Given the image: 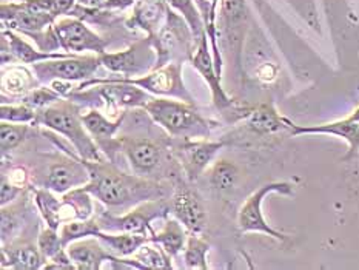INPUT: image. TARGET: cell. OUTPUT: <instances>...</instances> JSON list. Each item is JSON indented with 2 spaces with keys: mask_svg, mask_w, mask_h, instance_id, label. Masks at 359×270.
<instances>
[{
  "mask_svg": "<svg viewBox=\"0 0 359 270\" xmlns=\"http://www.w3.org/2000/svg\"><path fill=\"white\" fill-rule=\"evenodd\" d=\"M83 164L90 172V181L82 189L108 207L125 208L142 201H154L162 195L159 185L125 175L113 166L102 164L100 161H83Z\"/></svg>",
  "mask_w": 359,
  "mask_h": 270,
  "instance_id": "obj_1",
  "label": "cell"
},
{
  "mask_svg": "<svg viewBox=\"0 0 359 270\" xmlns=\"http://www.w3.org/2000/svg\"><path fill=\"white\" fill-rule=\"evenodd\" d=\"M144 108L151 119L165 128L171 136L189 139L208 135V122L193 110L191 104L170 99H151Z\"/></svg>",
  "mask_w": 359,
  "mask_h": 270,
  "instance_id": "obj_2",
  "label": "cell"
},
{
  "mask_svg": "<svg viewBox=\"0 0 359 270\" xmlns=\"http://www.w3.org/2000/svg\"><path fill=\"white\" fill-rule=\"evenodd\" d=\"M34 122L42 123V126L67 136L74 145V149L79 151L82 159L100 161L97 144L91 141L87 133V127L83 126L82 116H79L73 107L65 104L48 107L42 113H37Z\"/></svg>",
  "mask_w": 359,
  "mask_h": 270,
  "instance_id": "obj_3",
  "label": "cell"
},
{
  "mask_svg": "<svg viewBox=\"0 0 359 270\" xmlns=\"http://www.w3.org/2000/svg\"><path fill=\"white\" fill-rule=\"evenodd\" d=\"M275 191L283 193V195H287V196L293 195L292 185L287 182H271V184L262 185V187L259 190H256L253 195L245 201L244 205L241 207L238 224L242 234H248V231H261V234H267L273 238L284 241L285 235L270 227L269 222L264 220V215H262V203L265 196Z\"/></svg>",
  "mask_w": 359,
  "mask_h": 270,
  "instance_id": "obj_4",
  "label": "cell"
},
{
  "mask_svg": "<svg viewBox=\"0 0 359 270\" xmlns=\"http://www.w3.org/2000/svg\"><path fill=\"white\" fill-rule=\"evenodd\" d=\"M167 213V207L162 203H158V199L150 201V203L139 205L133 208L131 212L125 213L122 216H113V215H102L100 220L97 221L100 229H111V230H121L125 234H137V235H145L148 234L153 235L150 222Z\"/></svg>",
  "mask_w": 359,
  "mask_h": 270,
  "instance_id": "obj_5",
  "label": "cell"
},
{
  "mask_svg": "<svg viewBox=\"0 0 359 270\" xmlns=\"http://www.w3.org/2000/svg\"><path fill=\"white\" fill-rule=\"evenodd\" d=\"M100 64L99 58H62L56 62H43V64H33L34 72L41 81H81L87 79L96 72Z\"/></svg>",
  "mask_w": 359,
  "mask_h": 270,
  "instance_id": "obj_6",
  "label": "cell"
},
{
  "mask_svg": "<svg viewBox=\"0 0 359 270\" xmlns=\"http://www.w3.org/2000/svg\"><path fill=\"white\" fill-rule=\"evenodd\" d=\"M113 81L136 85V87L156 93V95L175 96V97L182 99L184 102L193 105V99L190 96V93L185 90V85L181 79V65L179 64L161 68L151 74L139 77V79H122V77L121 79H116V77H113Z\"/></svg>",
  "mask_w": 359,
  "mask_h": 270,
  "instance_id": "obj_7",
  "label": "cell"
},
{
  "mask_svg": "<svg viewBox=\"0 0 359 270\" xmlns=\"http://www.w3.org/2000/svg\"><path fill=\"white\" fill-rule=\"evenodd\" d=\"M173 212L179 222L191 230L193 234H201L205 229L207 212L204 203L196 191L181 185L173 196Z\"/></svg>",
  "mask_w": 359,
  "mask_h": 270,
  "instance_id": "obj_8",
  "label": "cell"
},
{
  "mask_svg": "<svg viewBox=\"0 0 359 270\" xmlns=\"http://www.w3.org/2000/svg\"><path fill=\"white\" fill-rule=\"evenodd\" d=\"M56 34L62 46L69 53L96 51L104 54L105 42L79 20H64L56 25Z\"/></svg>",
  "mask_w": 359,
  "mask_h": 270,
  "instance_id": "obj_9",
  "label": "cell"
},
{
  "mask_svg": "<svg viewBox=\"0 0 359 270\" xmlns=\"http://www.w3.org/2000/svg\"><path fill=\"white\" fill-rule=\"evenodd\" d=\"M90 181V172L87 166L83 164V161H67L54 164L50 172L48 177L45 181V189H50L56 193H67L68 190H73L79 185L88 184Z\"/></svg>",
  "mask_w": 359,
  "mask_h": 270,
  "instance_id": "obj_10",
  "label": "cell"
},
{
  "mask_svg": "<svg viewBox=\"0 0 359 270\" xmlns=\"http://www.w3.org/2000/svg\"><path fill=\"white\" fill-rule=\"evenodd\" d=\"M221 149L222 142H184L181 145V158L190 180H198Z\"/></svg>",
  "mask_w": 359,
  "mask_h": 270,
  "instance_id": "obj_11",
  "label": "cell"
},
{
  "mask_svg": "<svg viewBox=\"0 0 359 270\" xmlns=\"http://www.w3.org/2000/svg\"><path fill=\"white\" fill-rule=\"evenodd\" d=\"M102 241H77L68 245V257L76 264L77 269H100L104 261H113L116 262L118 258H114L111 253L105 252V245L100 244Z\"/></svg>",
  "mask_w": 359,
  "mask_h": 270,
  "instance_id": "obj_12",
  "label": "cell"
},
{
  "mask_svg": "<svg viewBox=\"0 0 359 270\" xmlns=\"http://www.w3.org/2000/svg\"><path fill=\"white\" fill-rule=\"evenodd\" d=\"M290 133L292 135H309V133H323V135H333L346 139L348 142V154L347 159L359 149V122L344 121L324 123V126H313V127H298L290 122Z\"/></svg>",
  "mask_w": 359,
  "mask_h": 270,
  "instance_id": "obj_13",
  "label": "cell"
},
{
  "mask_svg": "<svg viewBox=\"0 0 359 270\" xmlns=\"http://www.w3.org/2000/svg\"><path fill=\"white\" fill-rule=\"evenodd\" d=\"M119 147H122L128 156L131 166L140 173L150 172L159 164V147L148 139H123L119 141Z\"/></svg>",
  "mask_w": 359,
  "mask_h": 270,
  "instance_id": "obj_14",
  "label": "cell"
},
{
  "mask_svg": "<svg viewBox=\"0 0 359 270\" xmlns=\"http://www.w3.org/2000/svg\"><path fill=\"white\" fill-rule=\"evenodd\" d=\"M122 119H123V116L116 122H111L96 110H93V112L82 116L83 126L87 127L90 135L95 137L96 144L99 147H102V149L108 154H110V158H113V151L116 150V147L119 145V141H116L114 135H116V131H118V128L121 127Z\"/></svg>",
  "mask_w": 359,
  "mask_h": 270,
  "instance_id": "obj_15",
  "label": "cell"
},
{
  "mask_svg": "<svg viewBox=\"0 0 359 270\" xmlns=\"http://www.w3.org/2000/svg\"><path fill=\"white\" fill-rule=\"evenodd\" d=\"M4 8L8 10V13L2 10L4 22H8V25L11 28H18L23 31H41L53 20L51 14L37 11L34 8H31L28 4L23 6L4 5Z\"/></svg>",
  "mask_w": 359,
  "mask_h": 270,
  "instance_id": "obj_16",
  "label": "cell"
},
{
  "mask_svg": "<svg viewBox=\"0 0 359 270\" xmlns=\"http://www.w3.org/2000/svg\"><path fill=\"white\" fill-rule=\"evenodd\" d=\"M248 128L257 135L276 133L279 130L290 127V121L276 113L271 105H261L248 114Z\"/></svg>",
  "mask_w": 359,
  "mask_h": 270,
  "instance_id": "obj_17",
  "label": "cell"
},
{
  "mask_svg": "<svg viewBox=\"0 0 359 270\" xmlns=\"http://www.w3.org/2000/svg\"><path fill=\"white\" fill-rule=\"evenodd\" d=\"M100 64L105 65L108 69L114 73H123V74H136L144 72V69L150 65L139 58L137 46H131L130 50L116 53V54H100Z\"/></svg>",
  "mask_w": 359,
  "mask_h": 270,
  "instance_id": "obj_18",
  "label": "cell"
},
{
  "mask_svg": "<svg viewBox=\"0 0 359 270\" xmlns=\"http://www.w3.org/2000/svg\"><path fill=\"white\" fill-rule=\"evenodd\" d=\"M193 65L199 69V73L205 77V81L210 83V87H212L215 102L219 107L229 105L230 100L227 96H225V93L221 88L219 76L215 73V67L212 64V59H210L205 41L201 42L196 56H194V59H193Z\"/></svg>",
  "mask_w": 359,
  "mask_h": 270,
  "instance_id": "obj_19",
  "label": "cell"
},
{
  "mask_svg": "<svg viewBox=\"0 0 359 270\" xmlns=\"http://www.w3.org/2000/svg\"><path fill=\"white\" fill-rule=\"evenodd\" d=\"M97 238L102 241L105 247L110 249V252L118 253L121 257H128L137 252L147 241H150V236L137 235V234H125L122 231L121 235H107L104 231H100Z\"/></svg>",
  "mask_w": 359,
  "mask_h": 270,
  "instance_id": "obj_20",
  "label": "cell"
},
{
  "mask_svg": "<svg viewBox=\"0 0 359 270\" xmlns=\"http://www.w3.org/2000/svg\"><path fill=\"white\" fill-rule=\"evenodd\" d=\"M150 241L159 244L170 255H177L184 249L185 231L179 220H168L159 234H153Z\"/></svg>",
  "mask_w": 359,
  "mask_h": 270,
  "instance_id": "obj_21",
  "label": "cell"
},
{
  "mask_svg": "<svg viewBox=\"0 0 359 270\" xmlns=\"http://www.w3.org/2000/svg\"><path fill=\"white\" fill-rule=\"evenodd\" d=\"M5 41L8 42V48L14 54L15 58L20 59L25 64H37L39 60H46V59H62L68 58V54L59 53V54H48V53H39L33 46H29L27 42H23L22 39L14 36L13 33H4Z\"/></svg>",
  "mask_w": 359,
  "mask_h": 270,
  "instance_id": "obj_22",
  "label": "cell"
},
{
  "mask_svg": "<svg viewBox=\"0 0 359 270\" xmlns=\"http://www.w3.org/2000/svg\"><path fill=\"white\" fill-rule=\"evenodd\" d=\"M36 203L39 208H41L46 224H48L51 229L57 230L59 224L67 221V216H64V208L67 207L65 201L64 203H59V201L48 191V189L36 191Z\"/></svg>",
  "mask_w": 359,
  "mask_h": 270,
  "instance_id": "obj_23",
  "label": "cell"
},
{
  "mask_svg": "<svg viewBox=\"0 0 359 270\" xmlns=\"http://www.w3.org/2000/svg\"><path fill=\"white\" fill-rule=\"evenodd\" d=\"M102 229H100L99 222L96 220H79L67 222L60 229V236L64 245L68 247L77 239L87 238V236H97Z\"/></svg>",
  "mask_w": 359,
  "mask_h": 270,
  "instance_id": "obj_24",
  "label": "cell"
},
{
  "mask_svg": "<svg viewBox=\"0 0 359 270\" xmlns=\"http://www.w3.org/2000/svg\"><path fill=\"white\" fill-rule=\"evenodd\" d=\"M238 177L239 172L236 166L229 161H217L212 170V175H210L213 187L221 191H227L235 187Z\"/></svg>",
  "mask_w": 359,
  "mask_h": 270,
  "instance_id": "obj_25",
  "label": "cell"
},
{
  "mask_svg": "<svg viewBox=\"0 0 359 270\" xmlns=\"http://www.w3.org/2000/svg\"><path fill=\"white\" fill-rule=\"evenodd\" d=\"M210 245L199 236H190L184 252L185 266L189 269H207V253Z\"/></svg>",
  "mask_w": 359,
  "mask_h": 270,
  "instance_id": "obj_26",
  "label": "cell"
},
{
  "mask_svg": "<svg viewBox=\"0 0 359 270\" xmlns=\"http://www.w3.org/2000/svg\"><path fill=\"white\" fill-rule=\"evenodd\" d=\"M33 87V77L25 68L15 67L8 73H4V90L10 91L13 95H20Z\"/></svg>",
  "mask_w": 359,
  "mask_h": 270,
  "instance_id": "obj_27",
  "label": "cell"
},
{
  "mask_svg": "<svg viewBox=\"0 0 359 270\" xmlns=\"http://www.w3.org/2000/svg\"><path fill=\"white\" fill-rule=\"evenodd\" d=\"M90 195L91 193H88L87 190H83L81 187V189L72 190V193H67L64 196L65 203L74 210L77 220H88L91 216L93 203H91Z\"/></svg>",
  "mask_w": 359,
  "mask_h": 270,
  "instance_id": "obj_28",
  "label": "cell"
},
{
  "mask_svg": "<svg viewBox=\"0 0 359 270\" xmlns=\"http://www.w3.org/2000/svg\"><path fill=\"white\" fill-rule=\"evenodd\" d=\"M137 261L142 262L144 267L151 269H171L170 253L159 247L142 245L137 253Z\"/></svg>",
  "mask_w": 359,
  "mask_h": 270,
  "instance_id": "obj_29",
  "label": "cell"
},
{
  "mask_svg": "<svg viewBox=\"0 0 359 270\" xmlns=\"http://www.w3.org/2000/svg\"><path fill=\"white\" fill-rule=\"evenodd\" d=\"M10 266L15 269H39L42 266V252L34 247H20L11 255Z\"/></svg>",
  "mask_w": 359,
  "mask_h": 270,
  "instance_id": "obj_30",
  "label": "cell"
},
{
  "mask_svg": "<svg viewBox=\"0 0 359 270\" xmlns=\"http://www.w3.org/2000/svg\"><path fill=\"white\" fill-rule=\"evenodd\" d=\"M64 241H62V236L56 234V229H48L43 230L41 236H39V250L42 252L45 258H56L57 255L65 252Z\"/></svg>",
  "mask_w": 359,
  "mask_h": 270,
  "instance_id": "obj_31",
  "label": "cell"
},
{
  "mask_svg": "<svg viewBox=\"0 0 359 270\" xmlns=\"http://www.w3.org/2000/svg\"><path fill=\"white\" fill-rule=\"evenodd\" d=\"M27 133V126H13V122L2 121L0 126V141H2V151L13 150L18 147Z\"/></svg>",
  "mask_w": 359,
  "mask_h": 270,
  "instance_id": "obj_32",
  "label": "cell"
},
{
  "mask_svg": "<svg viewBox=\"0 0 359 270\" xmlns=\"http://www.w3.org/2000/svg\"><path fill=\"white\" fill-rule=\"evenodd\" d=\"M37 113H34V108L28 105H2V110H0V118L5 122H13V123H28L31 121H36Z\"/></svg>",
  "mask_w": 359,
  "mask_h": 270,
  "instance_id": "obj_33",
  "label": "cell"
},
{
  "mask_svg": "<svg viewBox=\"0 0 359 270\" xmlns=\"http://www.w3.org/2000/svg\"><path fill=\"white\" fill-rule=\"evenodd\" d=\"M74 0H28V5L34 10L56 15L68 11V8L73 5Z\"/></svg>",
  "mask_w": 359,
  "mask_h": 270,
  "instance_id": "obj_34",
  "label": "cell"
},
{
  "mask_svg": "<svg viewBox=\"0 0 359 270\" xmlns=\"http://www.w3.org/2000/svg\"><path fill=\"white\" fill-rule=\"evenodd\" d=\"M59 97H60V95L56 90L39 88V90L31 91L23 100H25V105H28L31 108H42L51 102H56V100H59Z\"/></svg>",
  "mask_w": 359,
  "mask_h": 270,
  "instance_id": "obj_35",
  "label": "cell"
},
{
  "mask_svg": "<svg viewBox=\"0 0 359 270\" xmlns=\"http://www.w3.org/2000/svg\"><path fill=\"white\" fill-rule=\"evenodd\" d=\"M168 2L171 5H175L176 8H179V10L185 14V18L189 19V22L191 23L193 29H199V27H201L199 15H198L196 10H194L191 0H168Z\"/></svg>",
  "mask_w": 359,
  "mask_h": 270,
  "instance_id": "obj_36",
  "label": "cell"
},
{
  "mask_svg": "<svg viewBox=\"0 0 359 270\" xmlns=\"http://www.w3.org/2000/svg\"><path fill=\"white\" fill-rule=\"evenodd\" d=\"M224 14L227 15L229 19L235 20L242 18V11H244V2L242 0H224L222 4Z\"/></svg>",
  "mask_w": 359,
  "mask_h": 270,
  "instance_id": "obj_37",
  "label": "cell"
},
{
  "mask_svg": "<svg viewBox=\"0 0 359 270\" xmlns=\"http://www.w3.org/2000/svg\"><path fill=\"white\" fill-rule=\"evenodd\" d=\"M20 190H22V187L13 184L6 176H4L2 177V205L11 203V201L19 195Z\"/></svg>",
  "mask_w": 359,
  "mask_h": 270,
  "instance_id": "obj_38",
  "label": "cell"
},
{
  "mask_svg": "<svg viewBox=\"0 0 359 270\" xmlns=\"http://www.w3.org/2000/svg\"><path fill=\"white\" fill-rule=\"evenodd\" d=\"M8 180H10L13 184L19 185V187H22V185L27 181V172L23 168H14L11 175L8 176Z\"/></svg>",
  "mask_w": 359,
  "mask_h": 270,
  "instance_id": "obj_39",
  "label": "cell"
},
{
  "mask_svg": "<svg viewBox=\"0 0 359 270\" xmlns=\"http://www.w3.org/2000/svg\"><path fill=\"white\" fill-rule=\"evenodd\" d=\"M133 2V0H107L104 6L107 8H123Z\"/></svg>",
  "mask_w": 359,
  "mask_h": 270,
  "instance_id": "obj_40",
  "label": "cell"
},
{
  "mask_svg": "<svg viewBox=\"0 0 359 270\" xmlns=\"http://www.w3.org/2000/svg\"><path fill=\"white\" fill-rule=\"evenodd\" d=\"M77 4H81L83 6H99V5H104L105 0H76Z\"/></svg>",
  "mask_w": 359,
  "mask_h": 270,
  "instance_id": "obj_41",
  "label": "cell"
},
{
  "mask_svg": "<svg viewBox=\"0 0 359 270\" xmlns=\"http://www.w3.org/2000/svg\"><path fill=\"white\" fill-rule=\"evenodd\" d=\"M347 119H348V121H353V122H359V107L356 108V110H355L352 114L348 116Z\"/></svg>",
  "mask_w": 359,
  "mask_h": 270,
  "instance_id": "obj_42",
  "label": "cell"
}]
</instances>
